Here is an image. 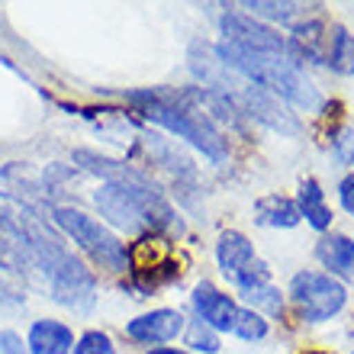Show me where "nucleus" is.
Returning a JSON list of instances; mask_svg holds the SVG:
<instances>
[{
	"label": "nucleus",
	"instance_id": "14",
	"mask_svg": "<svg viewBox=\"0 0 354 354\" xmlns=\"http://www.w3.org/2000/svg\"><path fill=\"white\" fill-rule=\"evenodd\" d=\"M254 223L264 229H297L303 223L297 200L283 194H264L254 200Z\"/></svg>",
	"mask_w": 354,
	"mask_h": 354
},
{
	"label": "nucleus",
	"instance_id": "26",
	"mask_svg": "<svg viewBox=\"0 0 354 354\" xmlns=\"http://www.w3.org/2000/svg\"><path fill=\"white\" fill-rule=\"evenodd\" d=\"M351 354H354V351H351Z\"/></svg>",
	"mask_w": 354,
	"mask_h": 354
},
{
	"label": "nucleus",
	"instance_id": "22",
	"mask_svg": "<svg viewBox=\"0 0 354 354\" xmlns=\"http://www.w3.org/2000/svg\"><path fill=\"white\" fill-rule=\"evenodd\" d=\"M332 158H335L338 168H351V165H354V139H351V129L335 132V139H332Z\"/></svg>",
	"mask_w": 354,
	"mask_h": 354
},
{
	"label": "nucleus",
	"instance_id": "10",
	"mask_svg": "<svg viewBox=\"0 0 354 354\" xmlns=\"http://www.w3.org/2000/svg\"><path fill=\"white\" fill-rule=\"evenodd\" d=\"M75 328L62 319H36L26 332L29 354H71L75 351Z\"/></svg>",
	"mask_w": 354,
	"mask_h": 354
},
{
	"label": "nucleus",
	"instance_id": "5",
	"mask_svg": "<svg viewBox=\"0 0 354 354\" xmlns=\"http://www.w3.org/2000/svg\"><path fill=\"white\" fill-rule=\"evenodd\" d=\"M42 283H46V293L52 303L71 309V313H81V316L93 309V303H97V287H100L93 268L84 258H77L75 252L68 254L65 261L58 264Z\"/></svg>",
	"mask_w": 354,
	"mask_h": 354
},
{
	"label": "nucleus",
	"instance_id": "19",
	"mask_svg": "<svg viewBox=\"0 0 354 354\" xmlns=\"http://www.w3.org/2000/svg\"><path fill=\"white\" fill-rule=\"evenodd\" d=\"M232 335L239 338V342H248V345H254V342H264V338L270 335V322L261 316V313H254V309L242 306Z\"/></svg>",
	"mask_w": 354,
	"mask_h": 354
},
{
	"label": "nucleus",
	"instance_id": "6",
	"mask_svg": "<svg viewBox=\"0 0 354 354\" xmlns=\"http://www.w3.org/2000/svg\"><path fill=\"white\" fill-rule=\"evenodd\" d=\"M219 36L223 42L245 52H258V55H290L287 36H280V29L268 26L261 19L248 17L245 10H225L219 17Z\"/></svg>",
	"mask_w": 354,
	"mask_h": 354
},
{
	"label": "nucleus",
	"instance_id": "18",
	"mask_svg": "<svg viewBox=\"0 0 354 354\" xmlns=\"http://www.w3.org/2000/svg\"><path fill=\"white\" fill-rule=\"evenodd\" d=\"M184 345L187 351H196V354H219L223 351V335L216 328H209L206 322H200V319H187Z\"/></svg>",
	"mask_w": 354,
	"mask_h": 354
},
{
	"label": "nucleus",
	"instance_id": "13",
	"mask_svg": "<svg viewBox=\"0 0 354 354\" xmlns=\"http://www.w3.org/2000/svg\"><path fill=\"white\" fill-rule=\"evenodd\" d=\"M297 206H299V216L306 219L309 229L326 235L332 229V206L326 203V190L319 184L316 177H303L299 180V190H297Z\"/></svg>",
	"mask_w": 354,
	"mask_h": 354
},
{
	"label": "nucleus",
	"instance_id": "1",
	"mask_svg": "<svg viewBox=\"0 0 354 354\" xmlns=\"http://www.w3.org/2000/svg\"><path fill=\"white\" fill-rule=\"evenodd\" d=\"M75 168L100 177V187L91 194L93 209L100 213L116 235H184V219L177 216L171 200L151 180L149 171L129 161H113L91 149H77L71 155Z\"/></svg>",
	"mask_w": 354,
	"mask_h": 354
},
{
	"label": "nucleus",
	"instance_id": "12",
	"mask_svg": "<svg viewBox=\"0 0 354 354\" xmlns=\"http://www.w3.org/2000/svg\"><path fill=\"white\" fill-rule=\"evenodd\" d=\"M254 261V242L239 229H225L216 239V264L223 270V277H229L232 283L248 264Z\"/></svg>",
	"mask_w": 354,
	"mask_h": 354
},
{
	"label": "nucleus",
	"instance_id": "16",
	"mask_svg": "<svg viewBox=\"0 0 354 354\" xmlns=\"http://www.w3.org/2000/svg\"><path fill=\"white\" fill-rule=\"evenodd\" d=\"M239 303L248 309H254V313H261L264 319H280L283 316V309H287V297H283V290L274 287V280L270 283H264V287H254L248 290V293H239Z\"/></svg>",
	"mask_w": 354,
	"mask_h": 354
},
{
	"label": "nucleus",
	"instance_id": "25",
	"mask_svg": "<svg viewBox=\"0 0 354 354\" xmlns=\"http://www.w3.org/2000/svg\"><path fill=\"white\" fill-rule=\"evenodd\" d=\"M142 354H187V348H171V345H165V348H149V351H142Z\"/></svg>",
	"mask_w": 354,
	"mask_h": 354
},
{
	"label": "nucleus",
	"instance_id": "24",
	"mask_svg": "<svg viewBox=\"0 0 354 354\" xmlns=\"http://www.w3.org/2000/svg\"><path fill=\"white\" fill-rule=\"evenodd\" d=\"M338 203L348 216H354V171L338 180Z\"/></svg>",
	"mask_w": 354,
	"mask_h": 354
},
{
	"label": "nucleus",
	"instance_id": "7",
	"mask_svg": "<svg viewBox=\"0 0 354 354\" xmlns=\"http://www.w3.org/2000/svg\"><path fill=\"white\" fill-rule=\"evenodd\" d=\"M187 328V316L184 309L174 306H158L149 309V313H139L132 316L126 326H122V335L129 338L132 345H145V348H165L171 342L184 335Z\"/></svg>",
	"mask_w": 354,
	"mask_h": 354
},
{
	"label": "nucleus",
	"instance_id": "17",
	"mask_svg": "<svg viewBox=\"0 0 354 354\" xmlns=\"http://www.w3.org/2000/svg\"><path fill=\"white\" fill-rule=\"evenodd\" d=\"M326 65L338 75H354V36L345 26H332V32H328Z\"/></svg>",
	"mask_w": 354,
	"mask_h": 354
},
{
	"label": "nucleus",
	"instance_id": "15",
	"mask_svg": "<svg viewBox=\"0 0 354 354\" xmlns=\"http://www.w3.org/2000/svg\"><path fill=\"white\" fill-rule=\"evenodd\" d=\"M245 13L254 19H261V23H268V26H297L299 19L309 17V7L306 3H290V0H283V3H277V0H248V3H242Z\"/></svg>",
	"mask_w": 354,
	"mask_h": 354
},
{
	"label": "nucleus",
	"instance_id": "20",
	"mask_svg": "<svg viewBox=\"0 0 354 354\" xmlns=\"http://www.w3.org/2000/svg\"><path fill=\"white\" fill-rule=\"evenodd\" d=\"M71 354H116V342H113L110 332H103V328H87V332L77 335Z\"/></svg>",
	"mask_w": 354,
	"mask_h": 354
},
{
	"label": "nucleus",
	"instance_id": "11",
	"mask_svg": "<svg viewBox=\"0 0 354 354\" xmlns=\"http://www.w3.org/2000/svg\"><path fill=\"white\" fill-rule=\"evenodd\" d=\"M316 258L342 283H354V239L342 232H326L316 242Z\"/></svg>",
	"mask_w": 354,
	"mask_h": 354
},
{
	"label": "nucleus",
	"instance_id": "21",
	"mask_svg": "<svg viewBox=\"0 0 354 354\" xmlns=\"http://www.w3.org/2000/svg\"><path fill=\"white\" fill-rule=\"evenodd\" d=\"M264 283H270V264L268 261H258V258H254V261L232 280V287L239 290V293H248V290L264 287Z\"/></svg>",
	"mask_w": 354,
	"mask_h": 354
},
{
	"label": "nucleus",
	"instance_id": "23",
	"mask_svg": "<svg viewBox=\"0 0 354 354\" xmlns=\"http://www.w3.org/2000/svg\"><path fill=\"white\" fill-rule=\"evenodd\" d=\"M0 354H29L26 342L13 328H0Z\"/></svg>",
	"mask_w": 354,
	"mask_h": 354
},
{
	"label": "nucleus",
	"instance_id": "4",
	"mask_svg": "<svg viewBox=\"0 0 354 354\" xmlns=\"http://www.w3.org/2000/svg\"><path fill=\"white\" fill-rule=\"evenodd\" d=\"M287 297L290 303L297 306L299 319L303 322H328V319H335L348 303V290L342 280H335L332 274L326 270H297L293 277H290V287H287Z\"/></svg>",
	"mask_w": 354,
	"mask_h": 354
},
{
	"label": "nucleus",
	"instance_id": "2",
	"mask_svg": "<svg viewBox=\"0 0 354 354\" xmlns=\"http://www.w3.org/2000/svg\"><path fill=\"white\" fill-rule=\"evenodd\" d=\"M126 100L139 106V120L155 122L161 129H168L171 136L184 139L187 145H194L213 168H223L232 155L229 136L200 106V87L196 84L165 87V91H136L126 93Z\"/></svg>",
	"mask_w": 354,
	"mask_h": 354
},
{
	"label": "nucleus",
	"instance_id": "8",
	"mask_svg": "<svg viewBox=\"0 0 354 354\" xmlns=\"http://www.w3.org/2000/svg\"><path fill=\"white\" fill-rule=\"evenodd\" d=\"M190 309H194V319L216 328L219 335H232L239 313H242V303L232 293L219 290L213 280H200L194 287V293H190Z\"/></svg>",
	"mask_w": 354,
	"mask_h": 354
},
{
	"label": "nucleus",
	"instance_id": "9",
	"mask_svg": "<svg viewBox=\"0 0 354 354\" xmlns=\"http://www.w3.org/2000/svg\"><path fill=\"white\" fill-rule=\"evenodd\" d=\"M0 274L7 277H36V258L29 252V242L23 239L17 225L0 216Z\"/></svg>",
	"mask_w": 354,
	"mask_h": 354
},
{
	"label": "nucleus",
	"instance_id": "3",
	"mask_svg": "<svg viewBox=\"0 0 354 354\" xmlns=\"http://www.w3.org/2000/svg\"><path fill=\"white\" fill-rule=\"evenodd\" d=\"M48 219L55 223V229L68 242H75V248L97 270H103V274H126L129 270V245L93 213L71 203H55L48 206Z\"/></svg>",
	"mask_w": 354,
	"mask_h": 354
}]
</instances>
